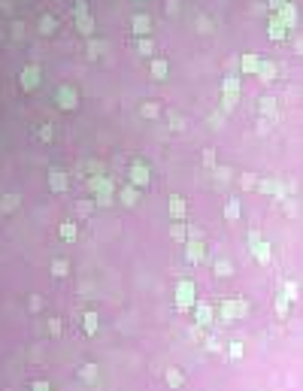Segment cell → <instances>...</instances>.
Wrapping results in <instances>:
<instances>
[{
	"label": "cell",
	"mask_w": 303,
	"mask_h": 391,
	"mask_svg": "<svg viewBox=\"0 0 303 391\" xmlns=\"http://www.w3.org/2000/svg\"><path fill=\"white\" fill-rule=\"evenodd\" d=\"M36 82H39V67H27L24 73H21V88H36Z\"/></svg>",
	"instance_id": "cell-21"
},
{
	"label": "cell",
	"mask_w": 303,
	"mask_h": 391,
	"mask_svg": "<svg viewBox=\"0 0 303 391\" xmlns=\"http://www.w3.org/2000/svg\"><path fill=\"white\" fill-rule=\"evenodd\" d=\"M258 79H261V82H273V79H276V64L261 58V64H258Z\"/></svg>",
	"instance_id": "cell-17"
},
{
	"label": "cell",
	"mask_w": 303,
	"mask_h": 391,
	"mask_svg": "<svg viewBox=\"0 0 303 391\" xmlns=\"http://www.w3.org/2000/svg\"><path fill=\"white\" fill-rule=\"evenodd\" d=\"M170 237H173V240H179V243H185V240H188V228H185V222H173V225H170Z\"/></svg>",
	"instance_id": "cell-29"
},
{
	"label": "cell",
	"mask_w": 303,
	"mask_h": 391,
	"mask_svg": "<svg viewBox=\"0 0 303 391\" xmlns=\"http://www.w3.org/2000/svg\"><path fill=\"white\" fill-rule=\"evenodd\" d=\"M97 376H100V373H97V364H82V367H79V379H82L85 385H94Z\"/></svg>",
	"instance_id": "cell-23"
},
{
	"label": "cell",
	"mask_w": 303,
	"mask_h": 391,
	"mask_svg": "<svg viewBox=\"0 0 303 391\" xmlns=\"http://www.w3.org/2000/svg\"><path fill=\"white\" fill-rule=\"evenodd\" d=\"M203 258H206L203 240H185V261H188V264H200Z\"/></svg>",
	"instance_id": "cell-7"
},
{
	"label": "cell",
	"mask_w": 303,
	"mask_h": 391,
	"mask_svg": "<svg viewBox=\"0 0 303 391\" xmlns=\"http://www.w3.org/2000/svg\"><path fill=\"white\" fill-rule=\"evenodd\" d=\"M212 270H215V276H219V279L234 276V264H231V261H225V258H222V261H215V267H212Z\"/></svg>",
	"instance_id": "cell-30"
},
{
	"label": "cell",
	"mask_w": 303,
	"mask_h": 391,
	"mask_svg": "<svg viewBox=\"0 0 303 391\" xmlns=\"http://www.w3.org/2000/svg\"><path fill=\"white\" fill-rule=\"evenodd\" d=\"M91 209H94V200H91V203H88V200H82V203L76 206V212H79V215H91Z\"/></svg>",
	"instance_id": "cell-42"
},
{
	"label": "cell",
	"mask_w": 303,
	"mask_h": 391,
	"mask_svg": "<svg viewBox=\"0 0 303 391\" xmlns=\"http://www.w3.org/2000/svg\"><path fill=\"white\" fill-rule=\"evenodd\" d=\"M170 127H173V131H182V127H185V121H182V115H176V112H170Z\"/></svg>",
	"instance_id": "cell-39"
},
{
	"label": "cell",
	"mask_w": 303,
	"mask_h": 391,
	"mask_svg": "<svg viewBox=\"0 0 303 391\" xmlns=\"http://www.w3.org/2000/svg\"><path fill=\"white\" fill-rule=\"evenodd\" d=\"M203 349H206V352H219V349H222V343H219L212 334H206V337H203Z\"/></svg>",
	"instance_id": "cell-37"
},
{
	"label": "cell",
	"mask_w": 303,
	"mask_h": 391,
	"mask_svg": "<svg viewBox=\"0 0 303 391\" xmlns=\"http://www.w3.org/2000/svg\"><path fill=\"white\" fill-rule=\"evenodd\" d=\"M279 294H282L285 300H297V297H300V285H297L294 279H279Z\"/></svg>",
	"instance_id": "cell-15"
},
{
	"label": "cell",
	"mask_w": 303,
	"mask_h": 391,
	"mask_svg": "<svg viewBox=\"0 0 303 391\" xmlns=\"http://www.w3.org/2000/svg\"><path fill=\"white\" fill-rule=\"evenodd\" d=\"M258 64H261V58L249 52V55H243V64L240 67H243V73H258Z\"/></svg>",
	"instance_id": "cell-26"
},
{
	"label": "cell",
	"mask_w": 303,
	"mask_h": 391,
	"mask_svg": "<svg viewBox=\"0 0 303 391\" xmlns=\"http://www.w3.org/2000/svg\"><path fill=\"white\" fill-rule=\"evenodd\" d=\"M240 91H243V85H240V76H225V82H222V97H231V100H237V97H240Z\"/></svg>",
	"instance_id": "cell-10"
},
{
	"label": "cell",
	"mask_w": 303,
	"mask_h": 391,
	"mask_svg": "<svg viewBox=\"0 0 303 391\" xmlns=\"http://www.w3.org/2000/svg\"><path fill=\"white\" fill-rule=\"evenodd\" d=\"M255 188H258V194L273 197V191H276V179H261V182H255Z\"/></svg>",
	"instance_id": "cell-31"
},
{
	"label": "cell",
	"mask_w": 303,
	"mask_h": 391,
	"mask_svg": "<svg viewBox=\"0 0 303 391\" xmlns=\"http://www.w3.org/2000/svg\"><path fill=\"white\" fill-rule=\"evenodd\" d=\"M194 319H197V328H212L215 310H212L209 303H194Z\"/></svg>",
	"instance_id": "cell-9"
},
{
	"label": "cell",
	"mask_w": 303,
	"mask_h": 391,
	"mask_svg": "<svg viewBox=\"0 0 303 391\" xmlns=\"http://www.w3.org/2000/svg\"><path fill=\"white\" fill-rule=\"evenodd\" d=\"M258 112H261L264 118H276V97H270V94L261 97V100H258Z\"/></svg>",
	"instance_id": "cell-18"
},
{
	"label": "cell",
	"mask_w": 303,
	"mask_h": 391,
	"mask_svg": "<svg viewBox=\"0 0 303 391\" xmlns=\"http://www.w3.org/2000/svg\"><path fill=\"white\" fill-rule=\"evenodd\" d=\"M140 115H143V118H158V115H161V106H158L155 100H146V103L140 106Z\"/></svg>",
	"instance_id": "cell-28"
},
{
	"label": "cell",
	"mask_w": 303,
	"mask_h": 391,
	"mask_svg": "<svg viewBox=\"0 0 303 391\" xmlns=\"http://www.w3.org/2000/svg\"><path fill=\"white\" fill-rule=\"evenodd\" d=\"M240 182H243V188H255V182H258V179H255L252 173H246V176H243Z\"/></svg>",
	"instance_id": "cell-48"
},
{
	"label": "cell",
	"mask_w": 303,
	"mask_h": 391,
	"mask_svg": "<svg viewBox=\"0 0 303 391\" xmlns=\"http://www.w3.org/2000/svg\"><path fill=\"white\" fill-rule=\"evenodd\" d=\"M55 103H58V109H76L79 106V94L70 85H61L58 94H55Z\"/></svg>",
	"instance_id": "cell-5"
},
{
	"label": "cell",
	"mask_w": 303,
	"mask_h": 391,
	"mask_svg": "<svg viewBox=\"0 0 303 391\" xmlns=\"http://www.w3.org/2000/svg\"><path fill=\"white\" fill-rule=\"evenodd\" d=\"M67 270H70V264H67L64 258H58V261H52V276H67Z\"/></svg>",
	"instance_id": "cell-35"
},
{
	"label": "cell",
	"mask_w": 303,
	"mask_h": 391,
	"mask_svg": "<svg viewBox=\"0 0 303 391\" xmlns=\"http://www.w3.org/2000/svg\"><path fill=\"white\" fill-rule=\"evenodd\" d=\"M49 185H52V191H67L70 179H67V173H64L61 167H52V170H49Z\"/></svg>",
	"instance_id": "cell-11"
},
{
	"label": "cell",
	"mask_w": 303,
	"mask_h": 391,
	"mask_svg": "<svg viewBox=\"0 0 303 391\" xmlns=\"http://www.w3.org/2000/svg\"><path fill=\"white\" fill-rule=\"evenodd\" d=\"M170 219L173 222H182V219H188V203H185V197H170Z\"/></svg>",
	"instance_id": "cell-12"
},
{
	"label": "cell",
	"mask_w": 303,
	"mask_h": 391,
	"mask_svg": "<svg viewBox=\"0 0 303 391\" xmlns=\"http://www.w3.org/2000/svg\"><path fill=\"white\" fill-rule=\"evenodd\" d=\"M76 24H79V30L88 36V33H94V18L88 15V6H85V0H79V6H76Z\"/></svg>",
	"instance_id": "cell-8"
},
{
	"label": "cell",
	"mask_w": 303,
	"mask_h": 391,
	"mask_svg": "<svg viewBox=\"0 0 303 391\" xmlns=\"http://www.w3.org/2000/svg\"><path fill=\"white\" fill-rule=\"evenodd\" d=\"M127 179H131V185L134 188H149V182H152V170H149V164L146 161H134L131 167H127Z\"/></svg>",
	"instance_id": "cell-4"
},
{
	"label": "cell",
	"mask_w": 303,
	"mask_h": 391,
	"mask_svg": "<svg viewBox=\"0 0 303 391\" xmlns=\"http://www.w3.org/2000/svg\"><path fill=\"white\" fill-rule=\"evenodd\" d=\"M164 382H167V388H182V385H185V373H182V370H179V367H167V370H164Z\"/></svg>",
	"instance_id": "cell-14"
},
{
	"label": "cell",
	"mask_w": 303,
	"mask_h": 391,
	"mask_svg": "<svg viewBox=\"0 0 303 391\" xmlns=\"http://www.w3.org/2000/svg\"><path fill=\"white\" fill-rule=\"evenodd\" d=\"M42 30H46V33H52V30H55V27H52V18H42Z\"/></svg>",
	"instance_id": "cell-49"
},
{
	"label": "cell",
	"mask_w": 303,
	"mask_h": 391,
	"mask_svg": "<svg viewBox=\"0 0 303 391\" xmlns=\"http://www.w3.org/2000/svg\"><path fill=\"white\" fill-rule=\"evenodd\" d=\"M36 137H39V140H46V143H49V140H52V127H49V124H42V127H39V131H36Z\"/></svg>",
	"instance_id": "cell-45"
},
{
	"label": "cell",
	"mask_w": 303,
	"mask_h": 391,
	"mask_svg": "<svg viewBox=\"0 0 303 391\" xmlns=\"http://www.w3.org/2000/svg\"><path fill=\"white\" fill-rule=\"evenodd\" d=\"M243 352H246V349H243V343H240V340H231V343H228V358H231V361H240V358H243Z\"/></svg>",
	"instance_id": "cell-34"
},
{
	"label": "cell",
	"mask_w": 303,
	"mask_h": 391,
	"mask_svg": "<svg viewBox=\"0 0 303 391\" xmlns=\"http://www.w3.org/2000/svg\"><path fill=\"white\" fill-rule=\"evenodd\" d=\"M58 234H61V240L73 243V240H76V225H73V222H64V225L58 228Z\"/></svg>",
	"instance_id": "cell-33"
},
{
	"label": "cell",
	"mask_w": 303,
	"mask_h": 391,
	"mask_svg": "<svg viewBox=\"0 0 303 391\" xmlns=\"http://www.w3.org/2000/svg\"><path fill=\"white\" fill-rule=\"evenodd\" d=\"M203 167H215V152L212 149H203Z\"/></svg>",
	"instance_id": "cell-40"
},
{
	"label": "cell",
	"mask_w": 303,
	"mask_h": 391,
	"mask_svg": "<svg viewBox=\"0 0 303 391\" xmlns=\"http://www.w3.org/2000/svg\"><path fill=\"white\" fill-rule=\"evenodd\" d=\"M249 252H252V258H255L261 267H267V264H270V258H273L270 243H267L258 231H249Z\"/></svg>",
	"instance_id": "cell-3"
},
{
	"label": "cell",
	"mask_w": 303,
	"mask_h": 391,
	"mask_svg": "<svg viewBox=\"0 0 303 391\" xmlns=\"http://www.w3.org/2000/svg\"><path fill=\"white\" fill-rule=\"evenodd\" d=\"M285 3H288V0H270V6H273V9H276V12H279V9H282V6H285Z\"/></svg>",
	"instance_id": "cell-50"
},
{
	"label": "cell",
	"mask_w": 303,
	"mask_h": 391,
	"mask_svg": "<svg viewBox=\"0 0 303 391\" xmlns=\"http://www.w3.org/2000/svg\"><path fill=\"white\" fill-rule=\"evenodd\" d=\"M273 310H276V319L285 322V319L291 316V300H285L282 294H276V297H273Z\"/></svg>",
	"instance_id": "cell-19"
},
{
	"label": "cell",
	"mask_w": 303,
	"mask_h": 391,
	"mask_svg": "<svg viewBox=\"0 0 303 391\" xmlns=\"http://www.w3.org/2000/svg\"><path fill=\"white\" fill-rule=\"evenodd\" d=\"M167 73H170V64H167L164 58H155V61H152V76H155V79H164Z\"/></svg>",
	"instance_id": "cell-27"
},
{
	"label": "cell",
	"mask_w": 303,
	"mask_h": 391,
	"mask_svg": "<svg viewBox=\"0 0 303 391\" xmlns=\"http://www.w3.org/2000/svg\"><path fill=\"white\" fill-rule=\"evenodd\" d=\"M97 319H100V316H97L94 310H88V313L82 316V331H85V337H94V334H97V325H100Z\"/></svg>",
	"instance_id": "cell-16"
},
{
	"label": "cell",
	"mask_w": 303,
	"mask_h": 391,
	"mask_svg": "<svg viewBox=\"0 0 303 391\" xmlns=\"http://www.w3.org/2000/svg\"><path fill=\"white\" fill-rule=\"evenodd\" d=\"M112 200H115L112 194H97V197H94V203H97V206H112Z\"/></svg>",
	"instance_id": "cell-41"
},
{
	"label": "cell",
	"mask_w": 303,
	"mask_h": 391,
	"mask_svg": "<svg viewBox=\"0 0 303 391\" xmlns=\"http://www.w3.org/2000/svg\"><path fill=\"white\" fill-rule=\"evenodd\" d=\"M137 49H140V55H152V39H149V36H143Z\"/></svg>",
	"instance_id": "cell-38"
},
{
	"label": "cell",
	"mask_w": 303,
	"mask_h": 391,
	"mask_svg": "<svg viewBox=\"0 0 303 391\" xmlns=\"http://www.w3.org/2000/svg\"><path fill=\"white\" fill-rule=\"evenodd\" d=\"M118 197H121V203H124V206H137V203H140V188H134V185H124Z\"/></svg>",
	"instance_id": "cell-22"
},
{
	"label": "cell",
	"mask_w": 303,
	"mask_h": 391,
	"mask_svg": "<svg viewBox=\"0 0 303 391\" xmlns=\"http://www.w3.org/2000/svg\"><path fill=\"white\" fill-rule=\"evenodd\" d=\"M49 334H52V337L61 334V319H49Z\"/></svg>",
	"instance_id": "cell-43"
},
{
	"label": "cell",
	"mask_w": 303,
	"mask_h": 391,
	"mask_svg": "<svg viewBox=\"0 0 303 391\" xmlns=\"http://www.w3.org/2000/svg\"><path fill=\"white\" fill-rule=\"evenodd\" d=\"M88 188L94 191V197H97V194H112V197H115V182H112L106 173H100V176H91V179H88Z\"/></svg>",
	"instance_id": "cell-6"
},
{
	"label": "cell",
	"mask_w": 303,
	"mask_h": 391,
	"mask_svg": "<svg viewBox=\"0 0 303 391\" xmlns=\"http://www.w3.org/2000/svg\"><path fill=\"white\" fill-rule=\"evenodd\" d=\"M285 36H288V27H285L279 18H273V21H270V39H273V42H285Z\"/></svg>",
	"instance_id": "cell-20"
},
{
	"label": "cell",
	"mask_w": 303,
	"mask_h": 391,
	"mask_svg": "<svg viewBox=\"0 0 303 391\" xmlns=\"http://www.w3.org/2000/svg\"><path fill=\"white\" fill-rule=\"evenodd\" d=\"M100 52H103V42H91V46H88V55H91V58H100Z\"/></svg>",
	"instance_id": "cell-44"
},
{
	"label": "cell",
	"mask_w": 303,
	"mask_h": 391,
	"mask_svg": "<svg viewBox=\"0 0 303 391\" xmlns=\"http://www.w3.org/2000/svg\"><path fill=\"white\" fill-rule=\"evenodd\" d=\"M249 316V300L246 297H231L219 307V322L222 325H234L237 319H246Z\"/></svg>",
	"instance_id": "cell-1"
},
{
	"label": "cell",
	"mask_w": 303,
	"mask_h": 391,
	"mask_svg": "<svg viewBox=\"0 0 303 391\" xmlns=\"http://www.w3.org/2000/svg\"><path fill=\"white\" fill-rule=\"evenodd\" d=\"M197 303V285L191 279H182L176 285V313H188Z\"/></svg>",
	"instance_id": "cell-2"
},
{
	"label": "cell",
	"mask_w": 303,
	"mask_h": 391,
	"mask_svg": "<svg viewBox=\"0 0 303 391\" xmlns=\"http://www.w3.org/2000/svg\"><path fill=\"white\" fill-rule=\"evenodd\" d=\"M131 27H134V33H137V36H146V33L152 30V18H149L146 12H137V15L131 18Z\"/></svg>",
	"instance_id": "cell-13"
},
{
	"label": "cell",
	"mask_w": 303,
	"mask_h": 391,
	"mask_svg": "<svg viewBox=\"0 0 303 391\" xmlns=\"http://www.w3.org/2000/svg\"><path fill=\"white\" fill-rule=\"evenodd\" d=\"M212 170H215V182H219V185H228V182L234 179V170H231V167H212Z\"/></svg>",
	"instance_id": "cell-32"
},
{
	"label": "cell",
	"mask_w": 303,
	"mask_h": 391,
	"mask_svg": "<svg viewBox=\"0 0 303 391\" xmlns=\"http://www.w3.org/2000/svg\"><path fill=\"white\" fill-rule=\"evenodd\" d=\"M240 215H243V206H240L237 197H231V200L225 203V219H228V222H237Z\"/></svg>",
	"instance_id": "cell-24"
},
{
	"label": "cell",
	"mask_w": 303,
	"mask_h": 391,
	"mask_svg": "<svg viewBox=\"0 0 303 391\" xmlns=\"http://www.w3.org/2000/svg\"><path fill=\"white\" fill-rule=\"evenodd\" d=\"M270 121H273V118H261V121H258V134H270Z\"/></svg>",
	"instance_id": "cell-47"
},
{
	"label": "cell",
	"mask_w": 303,
	"mask_h": 391,
	"mask_svg": "<svg viewBox=\"0 0 303 391\" xmlns=\"http://www.w3.org/2000/svg\"><path fill=\"white\" fill-rule=\"evenodd\" d=\"M18 203H21V200H18L15 194H3V197H0V212H3V215H9V212H15V209H18Z\"/></svg>",
	"instance_id": "cell-25"
},
{
	"label": "cell",
	"mask_w": 303,
	"mask_h": 391,
	"mask_svg": "<svg viewBox=\"0 0 303 391\" xmlns=\"http://www.w3.org/2000/svg\"><path fill=\"white\" fill-rule=\"evenodd\" d=\"M30 391H52V385H49L46 379H36V382L30 385Z\"/></svg>",
	"instance_id": "cell-46"
},
{
	"label": "cell",
	"mask_w": 303,
	"mask_h": 391,
	"mask_svg": "<svg viewBox=\"0 0 303 391\" xmlns=\"http://www.w3.org/2000/svg\"><path fill=\"white\" fill-rule=\"evenodd\" d=\"M206 121H209V127H215V131H222V127H225V112L219 109V112H212V115H209Z\"/></svg>",
	"instance_id": "cell-36"
}]
</instances>
